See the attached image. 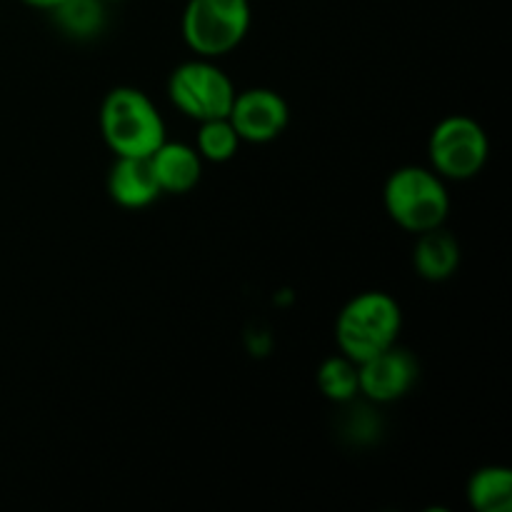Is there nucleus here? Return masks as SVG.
Segmentation results:
<instances>
[{
  "instance_id": "obj_9",
  "label": "nucleus",
  "mask_w": 512,
  "mask_h": 512,
  "mask_svg": "<svg viewBox=\"0 0 512 512\" xmlns=\"http://www.w3.org/2000/svg\"><path fill=\"white\" fill-rule=\"evenodd\" d=\"M150 168L160 185V193L183 195L200 183L203 158L198 150L180 140H163L150 155Z\"/></svg>"
},
{
  "instance_id": "obj_10",
  "label": "nucleus",
  "mask_w": 512,
  "mask_h": 512,
  "mask_svg": "<svg viewBox=\"0 0 512 512\" xmlns=\"http://www.w3.org/2000/svg\"><path fill=\"white\" fill-rule=\"evenodd\" d=\"M108 193L120 208L140 210L160 198V185L155 180L150 158H115L108 170Z\"/></svg>"
},
{
  "instance_id": "obj_12",
  "label": "nucleus",
  "mask_w": 512,
  "mask_h": 512,
  "mask_svg": "<svg viewBox=\"0 0 512 512\" xmlns=\"http://www.w3.org/2000/svg\"><path fill=\"white\" fill-rule=\"evenodd\" d=\"M468 503L478 512H510L512 470L505 465H485L468 483Z\"/></svg>"
},
{
  "instance_id": "obj_17",
  "label": "nucleus",
  "mask_w": 512,
  "mask_h": 512,
  "mask_svg": "<svg viewBox=\"0 0 512 512\" xmlns=\"http://www.w3.org/2000/svg\"><path fill=\"white\" fill-rule=\"evenodd\" d=\"M103 3L105 5H108V3H120V0H103Z\"/></svg>"
},
{
  "instance_id": "obj_16",
  "label": "nucleus",
  "mask_w": 512,
  "mask_h": 512,
  "mask_svg": "<svg viewBox=\"0 0 512 512\" xmlns=\"http://www.w3.org/2000/svg\"><path fill=\"white\" fill-rule=\"evenodd\" d=\"M25 5H30V8H38V10H53L58 8L60 3H65V0H23Z\"/></svg>"
},
{
  "instance_id": "obj_4",
  "label": "nucleus",
  "mask_w": 512,
  "mask_h": 512,
  "mask_svg": "<svg viewBox=\"0 0 512 512\" xmlns=\"http://www.w3.org/2000/svg\"><path fill=\"white\" fill-rule=\"evenodd\" d=\"M250 20V0H188L180 18V33L195 55L215 60L243 43Z\"/></svg>"
},
{
  "instance_id": "obj_14",
  "label": "nucleus",
  "mask_w": 512,
  "mask_h": 512,
  "mask_svg": "<svg viewBox=\"0 0 512 512\" xmlns=\"http://www.w3.org/2000/svg\"><path fill=\"white\" fill-rule=\"evenodd\" d=\"M240 138L228 118L203 120L195 135V150L208 163H228L238 153Z\"/></svg>"
},
{
  "instance_id": "obj_7",
  "label": "nucleus",
  "mask_w": 512,
  "mask_h": 512,
  "mask_svg": "<svg viewBox=\"0 0 512 512\" xmlns=\"http://www.w3.org/2000/svg\"><path fill=\"white\" fill-rule=\"evenodd\" d=\"M228 120L240 143L263 145L278 138L290 123V108L280 93L270 88H248L235 93Z\"/></svg>"
},
{
  "instance_id": "obj_8",
  "label": "nucleus",
  "mask_w": 512,
  "mask_h": 512,
  "mask_svg": "<svg viewBox=\"0 0 512 512\" xmlns=\"http://www.w3.org/2000/svg\"><path fill=\"white\" fill-rule=\"evenodd\" d=\"M415 380H418V360L405 348H398V343L358 365V388L373 403L400 400L410 393Z\"/></svg>"
},
{
  "instance_id": "obj_11",
  "label": "nucleus",
  "mask_w": 512,
  "mask_h": 512,
  "mask_svg": "<svg viewBox=\"0 0 512 512\" xmlns=\"http://www.w3.org/2000/svg\"><path fill=\"white\" fill-rule=\"evenodd\" d=\"M460 265V245L448 230L440 228L418 233L413 248V268L415 273L430 283H443L453 278Z\"/></svg>"
},
{
  "instance_id": "obj_2",
  "label": "nucleus",
  "mask_w": 512,
  "mask_h": 512,
  "mask_svg": "<svg viewBox=\"0 0 512 512\" xmlns=\"http://www.w3.org/2000/svg\"><path fill=\"white\" fill-rule=\"evenodd\" d=\"M403 330V310L393 295L383 290H365L340 310L335 320V343L353 363H365L398 343Z\"/></svg>"
},
{
  "instance_id": "obj_3",
  "label": "nucleus",
  "mask_w": 512,
  "mask_h": 512,
  "mask_svg": "<svg viewBox=\"0 0 512 512\" xmlns=\"http://www.w3.org/2000/svg\"><path fill=\"white\" fill-rule=\"evenodd\" d=\"M385 213L408 233H425L448 220L450 195L433 168L405 165L390 173L383 188Z\"/></svg>"
},
{
  "instance_id": "obj_15",
  "label": "nucleus",
  "mask_w": 512,
  "mask_h": 512,
  "mask_svg": "<svg viewBox=\"0 0 512 512\" xmlns=\"http://www.w3.org/2000/svg\"><path fill=\"white\" fill-rule=\"evenodd\" d=\"M318 388L333 403H350L358 388V363L345 358L343 353L333 355L318 368Z\"/></svg>"
},
{
  "instance_id": "obj_13",
  "label": "nucleus",
  "mask_w": 512,
  "mask_h": 512,
  "mask_svg": "<svg viewBox=\"0 0 512 512\" xmlns=\"http://www.w3.org/2000/svg\"><path fill=\"white\" fill-rule=\"evenodd\" d=\"M63 33L78 40L95 38L105 28V3L103 0H65L58 8L50 10Z\"/></svg>"
},
{
  "instance_id": "obj_5",
  "label": "nucleus",
  "mask_w": 512,
  "mask_h": 512,
  "mask_svg": "<svg viewBox=\"0 0 512 512\" xmlns=\"http://www.w3.org/2000/svg\"><path fill=\"white\" fill-rule=\"evenodd\" d=\"M235 93L238 90L228 73H223L210 58H200V55L180 63L168 80L170 103L198 123L228 118Z\"/></svg>"
},
{
  "instance_id": "obj_6",
  "label": "nucleus",
  "mask_w": 512,
  "mask_h": 512,
  "mask_svg": "<svg viewBox=\"0 0 512 512\" xmlns=\"http://www.w3.org/2000/svg\"><path fill=\"white\" fill-rule=\"evenodd\" d=\"M488 155V133L468 115H448L430 133L428 158L443 180L475 178L488 163Z\"/></svg>"
},
{
  "instance_id": "obj_1",
  "label": "nucleus",
  "mask_w": 512,
  "mask_h": 512,
  "mask_svg": "<svg viewBox=\"0 0 512 512\" xmlns=\"http://www.w3.org/2000/svg\"><path fill=\"white\" fill-rule=\"evenodd\" d=\"M100 135L115 158H150L165 140L158 105L133 85H118L100 103Z\"/></svg>"
}]
</instances>
